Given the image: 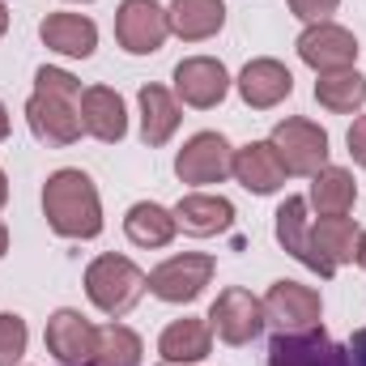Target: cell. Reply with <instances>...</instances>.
Wrapping results in <instances>:
<instances>
[{
	"label": "cell",
	"instance_id": "1",
	"mask_svg": "<svg viewBox=\"0 0 366 366\" xmlns=\"http://www.w3.org/2000/svg\"><path fill=\"white\" fill-rule=\"evenodd\" d=\"M34 98L26 107L30 128L47 145H69L81 137V81L60 69H39Z\"/></svg>",
	"mask_w": 366,
	"mask_h": 366
},
{
	"label": "cell",
	"instance_id": "2",
	"mask_svg": "<svg viewBox=\"0 0 366 366\" xmlns=\"http://www.w3.org/2000/svg\"><path fill=\"white\" fill-rule=\"evenodd\" d=\"M43 209L56 234L64 239H94L102 230L98 192L81 171H56L43 187Z\"/></svg>",
	"mask_w": 366,
	"mask_h": 366
},
{
	"label": "cell",
	"instance_id": "3",
	"mask_svg": "<svg viewBox=\"0 0 366 366\" xmlns=\"http://www.w3.org/2000/svg\"><path fill=\"white\" fill-rule=\"evenodd\" d=\"M145 285H149V277L124 256H98L90 264V273H86V290H90L94 307L107 311V315L132 311V302L141 298Z\"/></svg>",
	"mask_w": 366,
	"mask_h": 366
},
{
	"label": "cell",
	"instance_id": "4",
	"mask_svg": "<svg viewBox=\"0 0 366 366\" xmlns=\"http://www.w3.org/2000/svg\"><path fill=\"white\" fill-rule=\"evenodd\" d=\"M285 167V175H315L324 171L328 162V137L324 128L307 124V119H285L273 128V141H269Z\"/></svg>",
	"mask_w": 366,
	"mask_h": 366
},
{
	"label": "cell",
	"instance_id": "5",
	"mask_svg": "<svg viewBox=\"0 0 366 366\" xmlns=\"http://www.w3.org/2000/svg\"><path fill=\"white\" fill-rule=\"evenodd\" d=\"M209 320H213V332L226 345H247L264 328V302H256L247 290H222Z\"/></svg>",
	"mask_w": 366,
	"mask_h": 366
},
{
	"label": "cell",
	"instance_id": "6",
	"mask_svg": "<svg viewBox=\"0 0 366 366\" xmlns=\"http://www.w3.org/2000/svg\"><path fill=\"white\" fill-rule=\"evenodd\" d=\"M171 21L167 13L154 4V0H124L119 13H115V39L132 51V56H145V51H158L162 39H167Z\"/></svg>",
	"mask_w": 366,
	"mask_h": 366
},
{
	"label": "cell",
	"instance_id": "7",
	"mask_svg": "<svg viewBox=\"0 0 366 366\" xmlns=\"http://www.w3.org/2000/svg\"><path fill=\"white\" fill-rule=\"evenodd\" d=\"M264 320H273L281 332L320 328V294L298 281H277L264 298Z\"/></svg>",
	"mask_w": 366,
	"mask_h": 366
},
{
	"label": "cell",
	"instance_id": "8",
	"mask_svg": "<svg viewBox=\"0 0 366 366\" xmlns=\"http://www.w3.org/2000/svg\"><path fill=\"white\" fill-rule=\"evenodd\" d=\"M269 366H350V358L320 328H307V332H277Z\"/></svg>",
	"mask_w": 366,
	"mask_h": 366
},
{
	"label": "cell",
	"instance_id": "9",
	"mask_svg": "<svg viewBox=\"0 0 366 366\" xmlns=\"http://www.w3.org/2000/svg\"><path fill=\"white\" fill-rule=\"evenodd\" d=\"M213 277V260L209 256H171L162 269L149 273V290L167 302H192Z\"/></svg>",
	"mask_w": 366,
	"mask_h": 366
},
{
	"label": "cell",
	"instance_id": "10",
	"mask_svg": "<svg viewBox=\"0 0 366 366\" xmlns=\"http://www.w3.org/2000/svg\"><path fill=\"white\" fill-rule=\"evenodd\" d=\"M298 56H302L311 69H320V73H337V69H350V64H354L358 43H354L350 30L320 21V26H311V30L298 39Z\"/></svg>",
	"mask_w": 366,
	"mask_h": 366
},
{
	"label": "cell",
	"instance_id": "11",
	"mask_svg": "<svg viewBox=\"0 0 366 366\" xmlns=\"http://www.w3.org/2000/svg\"><path fill=\"white\" fill-rule=\"evenodd\" d=\"M47 350L64 366H86L98 354V328H90L77 311H56L47 320Z\"/></svg>",
	"mask_w": 366,
	"mask_h": 366
},
{
	"label": "cell",
	"instance_id": "12",
	"mask_svg": "<svg viewBox=\"0 0 366 366\" xmlns=\"http://www.w3.org/2000/svg\"><path fill=\"white\" fill-rule=\"evenodd\" d=\"M230 162H234L230 145L217 132H200V137L187 141V149L175 162V171H179L183 183H217L222 175H230Z\"/></svg>",
	"mask_w": 366,
	"mask_h": 366
},
{
	"label": "cell",
	"instance_id": "13",
	"mask_svg": "<svg viewBox=\"0 0 366 366\" xmlns=\"http://www.w3.org/2000/svg\"><path fill=\"white\" fill-rule=\"evenodd\" d=\"M354 239L358 226L350 217H320V226H311V269L332 277L341 260H354Z\"/></svg>",
	"mask_w": 366,
	"mask_h": 366
},
{
	"label": "cell",
	"instance_id": "14",
	"mask_svg": "<svg viewBox=\"0 0 366 366\" xmlns=\"http://www.w3.org/2000/svg\"><path fill=\"white\" fill-rule=\"evenodd\" d=\"M226 69L217 64V60H209V56H196V60H183L179 69H175V90L183 94V102H192V107H213V102H222L226 98Z\"/></svg>",
	"mask_w": 366,
	"mask_h": 366
},
{
	"label": "cell",
	"instance_id": "15",
	"mask_svg": "<svg viewBox=\"0 0 366 366\" xmlns=\"http://www.w3.org/2000/svg\"><path fill=\"white\" fill-rule=\"evenodd\" d=\"M230 175H239V183L247 187V192H277L281 183H285V167H281V158H277V149L264 141V145H247V149H239L234 154V162H230Z\"/></svg>",
	"mask_w": 366,
	"mask_h": 366
},
{
	"label": "cell",
	"instance_id": "16",
	"mask_svg": "<svg viewBox=\"0 0 366 366\" xmlns=\"http://www.w3.org/2000/svg\"><path fill=\"white\" fill-rule=\"evenodd\" d=\"M239 90H243V98L252 107H273V102H281L285 94L294 90V77L277 60H252L243 69V77H239Z\"/></svg>",
	"mask_w": 366,
	"mask_h": 366
},
{
	"label": "cell",
	"instance_id": "17",
	"mask_svg": "<svg viewBox=\"0 0 366 366\" xmlns=\"http://www.w3.org/2000/svg\"><path fill=\"white\" fill-rule=\"evenodd\" d=\"M81 128L98 141H119L124 137V102L107 86H94L81 94Z\"/></svg>",
	"mask_w": 366,
	"mask_h": 366
},
{
	"label": "cell",
	"instance_id": "18",
	"mask_svg": "<svg viewBox=\"0 0 366 366\" xmlns=\"http://www.w3.org/2000/svg\"><path fill=\"white\" fill-rule=\"evenodd\" d=\"M43 43L64 51V56H90L94 43H98V30L81 13H51L43 21Z\"/></svg>",
	"mask_w": 366,
	"mask_h": 366
},
{
	"label": "cell",
	"instance_id": "19",
	"mask_svg": "<svg viewBox=\"0 0 366 366\" xmlns=\"http://www.w3.org/2000/svg\"><path fill=\"white\" fill-rule=\"evenodd\" d=\"M230 217H234V209H230V200H222V196H183L179 209H175V226H183L187 234H217V230H226L230 226Z\"/></svg>",
	"mask_w": 366,
	"mask_h": 366
},
{
	"label": "cell",
	"instance_id": "20",
	"mask_svg": "<svg viewBox=\"0 0 366 366\" xmlns=\"http://www.w3.org/2000/svg\"><path fill=\"white\" fill-rule=\"evenodd\" d=\"M222 17H226L222 0H175L167 13L179 39H209L213 30H222Z\"/></svg>",
	"mask_w": 366,
	"mask_h": 366
},
{
	"label": "cell",
	"instance_id": "21",
	"mask_svg": "<svg viewBox=\"0 0 366 366\" xmlns=\"http://www.w3.org/2000/svg\"><path fill=\"white\" fill-rule=\"evenodd\" d=\"M179 124V107L162 86H145L141 90V137L145 145H162Z\"/></svg>",
	"mask_w": 366,
	"mask_h": 366
},
{
	"label": "cell",
	"instance_id": "22",
	"mask_svg": "<svg viewBox=\"0 0 366 366\" xmlns=\"http://www.w3.org/2000/svg\"><path fill=\"white\" fill-rule=\"evenodd\" d=\"M124 230H128V239L137 243V247H167L171 243V234H175V217L162 209V204H132L128 209V222H124Z\"/></svg>",
	"mask_w": 366,
	"mask_h": 366
},
{
	"label": "cell",
	"instance_id": "23",
	"mask_svg": "<svg viewBox=\"0 0 366 366\" xmlns=\"http://www.w3.org/2000/svg\"><path fill=\"white\" fill-rule=\"evenodd\" d=\"M158 350H162V358L171 366L175 362H200V358L209 354V328H204L200 320H175V324L162 332Z\"/></svg>",
	"mask_w": 366,
	"mask_h": 366
},
{
	"label": "cell",
	"instance_id": "24",
	"mask_svg": "<svg viewBox=\"0 0 366 366\" xmlns=\"http://www.w3.org/2000/svg\"><path fill=\"white\" fill-rule=\"evenodd\" d=\"M354 179H350V171H337V167H324V171H315V183H311V200H315V209L324 213V217H345L350 209H354Z\"/></svg>",
	"mask_w": 366,
	"mask_h": 366
},
{
	"label": "cell",
	"instance_id": "25",
	"mask_svg": "<svg viewBox=\"0 0 366 366\" xmlns=\"http://www.w3.org/2000/svg\"><path fill=\"white\" fill-rule=\"evenodd\" d=\"M277 239L290 256H298L302 264H311V222H307V200L290 196L277 209Z\"/></svg>",
	"mask_w": 366,
	"mask_h": 366
},
{
	"label": "cell",
	"instance_id": "26",
	"mask_svg": "<svg viewBox=\"0 0 366 366\" xmlns=\"http://www.w3.org/2000/svg\"><path fill=\"white\" fill-rule=\"evenodd\" d=\"M315 98H320L328 111H354V107H362V98H366V81L354 73V69L320 73V81H315Z\"/></svg>",
	"mask_w": 366,
	"mask_h": 366
},
{
	"label": "cell",
	"instance_id": "27",
	"mask_svg": "<svg viewBox=\"0 0 366 366\" xmlns=\"http://www.w3.org/2000/svg\"><path fill=\"white\" fill-rule=\"evenodd\" d=\"M98 366H137L141 362V341L124 328V324H107L98 328Z\"/></svg>",
	"mask_w": 366,
	"mask_h": 366
},
{
	"label": "cell",
	"instance_id": "28",
	"mask_svg": "<svg viewBox=\"0 0 366 366\" xmlns=\"http://www.w3.org/2000/svg\"><path fill=\"white\" fill-rule=\"evenodd\" d=\"M26 354V324L21 315H0V366H13Z\"/></svg>",
	"mask_w": 366,
	"mask_h": 366
},
{
	"label": "cell",
	"instance_id": "29",
	"mask_svg": "<svg viewBox=\"0 0 366 366\" xmlns=\"http://www.w3.org/2000/svg\"><path fill=\"white\" fill-rule=\"evenodd\" d=\"M290 9H294L302 21H324V17L337 9V0H290Z\"/></svg>",
	"mask_w": 366,
	"mask_h": 366
},
{
	"label": "cell",
	"instance_id": "30",
	"mask_svg": "<svg viewBox=\"0 0 366 366\" xmlns=\"http://www.w3.org/2000/svg\"><path fill=\"white\" fill-rule=\"evenodd\" d=\"M350 154H354V162L366 167V115L354 119V128H350Z\"/></svg>",
	"mask_w": 366,
	"mask_h": 366
},
{
	"label": "cell",
	"instance_id": "31",
	"mask_svg": "<svg viewBox=\"0 0 366 366\" xmlns=\"http://www.w3.org/2000/svg\"><path fill=\"white\" fill-rule=\"evenodd\" d=\"M345 358H350V366H366V328H358V332L350 337V345H345Z\"/></svg>",
	"mask_w": 366,
	"mask_h": 366
},
{
	"label": "cell",
	"instance_id": "32",
	"mask_svg": "<svg viewBox=\"0 0 366 366\" xmlns=\"http://www.w3.org/2000/svg\"><path fill=\"white\" fill-rule=\"evenodd\" d=\"M354 256H358V264L366 269V230L358 234V247H354Z\"/></svg>",
	"mask_w": 366,
	"mask_h": 366
},
{
	"label": "cell",
	"instance_id": "33",
	"mask_svg": "<svg viewBox=\"0 0 366 366\" xmlns=\"http://www.w3.org/2000/svg\"><path fill=\"white\" fill-rule=\"evenodd\" d=\"M4 252H9V230L0 226V256H4Z\"/></svg>",
	"mask_w": 366,
	"mask_h": 366
},
{
	"label": "cell",
	"instance_id": "34",
	"mask_svg": "<svg viewBox=\"0 0 366 366\" xmlns=\"http://www.w3.org/2000/svg\"><path fill=\"white\" fill-rule=\"evenodd\" d=\"M9 132V115H4V107H0V137Z\"/></svg>",
	"mask_w": 366,
	"mask_h": 366
},
{
	"label": "cell",
	"instance_id": "35",
	"mask_svg": "<svg viewBox=\"0 0 366 366\" xmlns=\"http://www.w3.org/2000/svg\"><path fill=\"white\" fill-rule=\"evenodd\" d=\"M4 26H9V9L0 4V34H4Z\"/></svg>",
	"mask_w": 366,
	"mask_h": 366
},
{
	"label": "cell",
	"instance_id": "36",
	"mask_svg": "<svg viewBox=\"0 0 366 366\" xmlns=\"http://www.w3.org/2000/svg\"><path fill=\"white\" fill-rule=\"evenodd\" d=\"M4 196H9V183H4V175H0V204H4Z\"/></svg>",
	"mask_w": 366,
	"mask_h": 366
}]
</instances>
